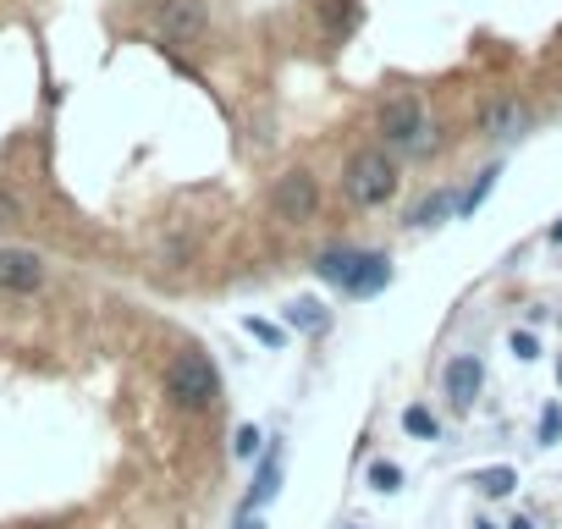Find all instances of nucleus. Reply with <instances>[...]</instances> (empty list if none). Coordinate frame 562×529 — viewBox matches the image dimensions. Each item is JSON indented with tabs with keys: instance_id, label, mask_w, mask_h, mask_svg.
<instances>
[{
	"instance_id": "nucleus-1",
	"label": "nucleus",
	"mask_w": 562,
	"mask_h": 529,
	"mask_svg": "<svg viewBox=\"0 0 562 529\" xmlns=\"http://www.w3.org/2000/svg\"><path fill=\"white\" fill-rule=\"evenodd\" d=\"M166 397H171L177 408H188V414L210 408V403L221 397V375H215L210 353H199V348H182V353L166 364Z\"/></svg>"
},
{
	"instance_id": "nucleus-2",
	"label": "nucleus",
	"mask_w": 562,
	"mask_h": 529,
	"mask_svg": "<svg viewBox=\"0 0 562 529\" xmlns=\"http://www.w3.org/2000/svg\"><path fill=\"white\" fill-rule=\"evenodd\" d=\"M342 193L359 204V210H381L392 193H397V160L386 149H359L342 171Z\"/></svg>"
},
{
	"instance_id": "nucleus-3",
	"label": "nucleus",
	"mask_w": 562,
	"mask_h": 529,
	"mask_svg": "<svg viewBox=\"0 0 562 529\" xmlns=\"http://www.w3.org/2000/svg\"><path fill=\"white\" fill-rule=\"evenodd\" d=\"M381 133H386V144L403 149V155H425V149L436 144V127H430L425 105L408 100V94H397V100L381 105Z\"/></svg>"
},
{
	"instance_id": "nucleus-4",
	"label": "nucleus",
	"mask_w": 562,
	"mask_h": 529,
	"mask_svg": "<svg viewBox=\"0 0 562 529\" xmlns=\"http://www.w3.org/2000/svg\"><path fill=\"white\" fill-rule=\"evenodd\" d=\"M149 29L166 45L188 50V45H199L210 34V12H204V0H155V7H149Z\"/></svg>"
},
{
	"instance_id": "nucleus-5",
	"label": "nucleus",
	"mask_w": 562,
	"mask_h": 529,
	"mask_svg": "<svg viewBox=\"0 0 562 529\" xmlns=\"http://www.w3.org/2000/svg\"><path fill=\"white\" fill-rule=\"evenodd\" d=\"M270 210H276V221H288V226L315 221V210H321V182H315L304 166H293L288 177H276V188H270Z\"/></svg>"
},
{
	"instance_id": "nucleus-6",
	"label": "nucleus",
	"mask_w": 562,
	"mask_h": 529,
	"mask_svg": "<svg viewBox=\"0 0 562 529\" xmlns=\"http://www.w3.org/2000/svg\"><path fill=\"white\" fill-rule=\"evenodd\" d=\"M0 288L7 293H40L45 288V259L34 248H0Z\"/></svg>"
},
{
	"instance_id": "nucleus-7",
	"label": "nucleus",
	"mask_w": 562,
	"mask_h": 529,
	"mask_svg": "<svg viewBox=\"0 0 562 529\" xmlns=\"http://www.w3.org/2000/svg\"><path fill=\"white\" fill-rule=\"evenodd\" d=\"M441 381H447L452 408H469V403L480 397V386H485V370H480V359H474V353H458V359H447Z\"/></svg>"
},
{
	"instance_id": "nucleus-8",
	"label": "nucleus",
	"mask_w": 562,
	"mask_h": 529,
	"mask_svg": "<svg viewBox=\"0 0 562 529\" xmlns=\"http://www.w3.org/2000/svg\"><path fill=\"white\" fill-rule=\"evenodd\" d=\"M276 491H281V447H265V458H259V469H254V485H248V496H243V518H259V507H265Z\"/></svg>"
},
{
	"instance_id": "nucleus-9",
	"label": "nucleus",
	"mask_w": 562,
	"mask_h": 529,
	"mask_svg": "<svg viewBox=\"0 0 562 529\" xmlns=\"http://www.w3.org/2000/svg\"><path fill=\"white\" fill-rule=\"evenodd\" d=\"M524 127H529V111L518 100H496V105L480 111V133L485 138H518Z\"/></svg>"
},
{
	"instance_id": "nucleus-10",
	"label": "nucleus",
	"mask_w": 562,
	"mask_h": 529,
	"mask_svg": "<svg viewBox=\"0 0 562 529\" xmlns=\"http://www.w3.org/2000/svg\"><path fill=\"white\" fill-rule=\"evenodd\" d=\"M386 282H392V259H386V254H364L359 271H353V282H348L342 293H348V299H370V293H381Z\"/></svg>"
},
{
	"instance_id": "nucleus-11",
	"label": "nucleus",
	"mask_w": 562,
	"mask_h": 529,
	"mask_svg": "<svg viewBox=\"0 0 562 529\" xmlns=\"http://www.w3.org/2000/svg\"><path fill=\"white\" fill-rule=\"evenodd\" d=\"M359 259H364L359 248H326V254L315 259V277H321V282H331V288H348V282H353V271H359Z\"/></svg>"
},
{
	"instance_id": "nucleus-12",
	"label": "nucleus",
	"mask_w": 562,
	"mask_h": 529,
	"mask_svg": "<svg viewBox=\"0 0 562 529\" xmlns=\"http://www.w3.org/2000/svg\"><path fill=\"white\" fill-rule=\"evenodd\" d=\"M452 210H458V199H452V193L441 188V193H430V199H425V204H419V210H414L408 221H414V226H441V221H447Z\"/></svg>"
},
{
	"instance_id": "nucleus-13",
	"label": "nucleus",
	"mask_w": 562,
	"mask_h": 529,
	"mask_svg": "<svg viewBox=\"0 0 562 529\" xmlns=\"http://www.w3.org/2000/svg\"><path fill=\"white\" fill-rule=\"evenodd\" d=\"M288 326H299V331H326L331 315H326L315 299H299V304H288Z\"/></svg>"
},
{
	"instance_id": "nucleus-14",
	"label": "nucleus",
	"mask_w": 562,
	"mask_h": 529,
	"mask_svg": "<svg viewBox=\"0 0 562 529\" xmlns=\"http://www.w3.org/2000/svg\"><path fill=\"white\" fill-rule=\"evenodd\" d=\"M469 485H480L485 496H507V491L518 485V469H507V463H496V469H474Z\"/></svg>"
},
{
	"instance_id": "nucleus-15",
	"label": "nucleus",
	"mask_w": 562,
	"mask_h": 529,
	"mask_svg": "<svg viewBox=\"0 0 562 529\" xmlns=\"http://www.w3.org/2000/svg\"><path fill=\"white\" fill-rule=\"evenodd\" d=\"M403 430H408V436H419V441H436V436H441V419H436L430 408H419V403H414V408H403Z\"/></svg>"
},
{
	"instance_id": "nucleus-16",
	"label": "nucleus",
	"mask_w": 562,
	"mask_h": 529,
	"mask_svg": "<svg viewBox=\"0 0 562 529\" xmlns=\"http://www.w3.org/2000/svg\"><path fill=\"white\" fill-rule=\"evenodd\" d=\"M496 177H502V171H496V166H491V171H485V177H480V182H474V188H469V193H463V199H458V210H463V215H474V210H480V204H485V193H491V188H496Z\"/></svg>"
},
{
	"instance_id": "nucleus-17",
	"label": "nucleus",
	"mask_w": 562,
	"mask_h": 529,
	"mask_svg": "<svg viewBox=\"0 0 562 529\" xmlns=\"http://www.w3.org/2000/svg\"><path fill=\"white\" fill-rule=\"evenodd\" d=\"M370 485H375V491H397V485H403V469L386 463V458H375V463H370Z\"/></svg>"
},
{
	"instance_id": "nucleus-18",
	"label": "nucleus",
	"mask_w": 562,
	"mask_h": 529,
	"mask_svg": "<svg viewBox=\"0 0 562 529\" xmlns=\"http://www.w3.org/2000/svg\"><path fill=\"white\" fill-rule=\"evenodd\" d=\"M259 447H265V436H259L254 425H243V430H237V441H232V452H237V458H254Z\"/></svg>"
},
{
	"instance_id": "nucleus-19",
	"label": "nucleus",
	"mask_w": 562,
	"mask_h": 529,
	"mask_svg": "<svg viewBox=\"0 0 562 529\" xmlns=\"http://www.w3.org/2000/svg\"><path fill=\"white\" fill-rule=\"evenodd\" d=\"M557 430H562V408L551 403V408L540 414V447H551V441H557Z\"/></svg>"
},
{
	"instance_id": "nucleus-20",
	"label": "nucleus",
	"mask_w": 562,
	"mask_h": 529,
	"mask_svg": "<svg viewBox=\"0 0 562 529\" xmlns=\"http://www.w3.org/2000/svg\"><path fill=\"white\" fill-rule=\"evenodd\" d=\"M18 221H23V204L12 193H0V226H18Z\"/></svg>"
},
{
	"instance_id": "nucleus-21",
	"label": "nucleus",
	"mask_w": 562,
	"mask_h": 529,
	"mask_svg": "<svg viewBox=\"0 0 562 529\" xmlns=\"http://www.w3.org/2000/svg\"><path fill=\"white\" fill-rule=\"evenodd\" d=\"M507 348H513V359H535V353H540L529 331H513V342H507Z\"/></svg>"
},
{
	"instance_id": "nucleus-22",
	"label": "nucleus",
	"mask_w": 562,
	"mask_h": 529,
	"mask_svg": "<svg viewBox=\"0 0 562 529\" xmlns=\"http://www.w3.org/2000/svg\"><path fill=\"white\" fill-rule=\"evenodd\" d=\"M248 331H254V337H259V342H281V331H276V326H270V320H248Z\"/></svg>"
},
{
	"instance_id": "nucleus-23",
	"label": "nucleus",
	"mask_w": 562,
	"mask_h": 529,
	"mask_svg": "<svg viewBox=\"0 0 562 529\" xmlns=\"http://www.w3.org/2000/svg\"><path fill=\"white\" fill-rule=\"evenodd\" d=\"M507 529H535V524H529V518H513V524H507Z\"/></svg>"
},
{
	"instance_id": "nucleus-24",
	"label": "nucleus",
	"mask_w": 562,
	"mask_h": 529,
	"mask_svg": "<svg viewBox=\"0 0 562 529\" xmlns=\"http://www.w3.org/2000/svg\"><path fill=\"white\" fill-rule=\"evenodd\" d=\"M237 529H265V524H259V518H243V524H237Z\"/></svg>"
},
{
	"instance_id": "nucleus-25",
	"label": "nucleus",
	"mask_w": 562,
	"mask_h": 529,
	"mask_svg": "<svg viewBox=\"0 0 562 529\" xmlns=\"http://www.w3.org/2000/svg\"><path fill=\"white\" fill-rule=\"evenodd\" d=\"M551 237H557V243H562V221H557V226H551Z\"/></svg>"
},
{
	"instance_id": "nucleus-26",
	"label": "nucleus",
	"mask_w": 562,
	"mask_h": 529,
	"mask_svg": "<svg viewBox=\"0 0 562 529\" xmlns=\"http://www.w3.org/2000/svg\"><path fill=\"white\" fill-rule=\"evenodd\" d=\"M474 529H491V524H474Z\"/></svg>"
},
{
	"instance_id": "nucleus-27",
	"label": "nucleus",
	"mask_w": 562,
	"mask_h": 529,
	"mask_svg": "<svg viewBox=\"0 0 562 529\" xmlns=\"http://www.w3.org/2000/svg\"><path fill=\"white\" fill-rule=\"evenodd\" d=\"M557 375H562V370H557Z\"/></svg>"
}]
</instances>
